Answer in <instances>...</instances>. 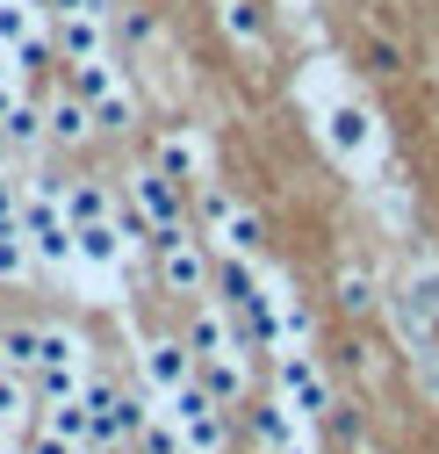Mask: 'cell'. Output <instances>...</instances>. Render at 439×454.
Returning a JSON list of instances; mask_svg holds the SVG:
<instances>
[{"label":"cell","instance_id":"cb8c5ba5","mask_svg":"<svg viewBox=\"0 0 439 454\" xmlns=\"http://www.w3.org/2000/svg\"><path fill=\"white\" fill-rule=\"evenodd\" d=\"M36 411H43V433L87 447V404H80V396H73V404H36Z\"/></svg>","mask_w":439,"mask_h":454},{"label":"cell","instance_id":"4316f807","mask_svg":"<svg viewBox=\"0 0 439 454\" xmlns=\"http://www.w3.org/2000/svg\"><path fill=\"white\" fill-rule=\"evenodd\" d=\"M43 15H116V0H43Z\"/></svg>","mask_w":439,"mask_h":454},{"label":"cell","instance_id":"3957f363","mask_svg":"<svg viewBox=\"0 0 439 454\" xmlns=\"http://www.w3.org/2000/svg\"><path fill=\"white\" fill-rule=\"evenodd\" d=\"M195 231L209 239V253H259V209L252 202H238L231 188H195Z\"/></svg>","mask_w":439,"mask_h":454},{"label":"cell","instance_id":"8fae6325","mask_svg":"<svg viewBox=\"0 0 439 454\" xmlns=\"http://www.w3.org/2000/svg\"><path fill=\"white\" fill-rule=\"evenodd\" d=\"M50 51L65 66H87V59H108L116 36H108V15H50Z\"/></svg>","mask_w":439,"mask_h":454},{"label":"cell","instance_id":"7c38bea8","mask_svg":"<svg viewBox=\"0 0 439 454\" xmlns=\"http://www.w3.org/2000/svg\"><path fill=\"white\" fill-rule=\"evenodd\" d=\"M123 260H130V253H123V231H116V216H108V223H80V231H73V267L101 274L108 289H116Z\"/></svg>","mask_w":439,"mask_h":454},{"label":"cell","instance_id":"4dcf8cb0","mask_svg":"<svg viewBox=\"0 0 439 454\" xmlns=\"http://www.w3.org/2000/svg\"><path fill=\"white\" fill-rule=\"evenodd\" d=\"M273 454H317V440H310V433H296L289 447H273Z\"/></svg>","mask_w":439,"mask_h":454},{"label":"cell","instance_id":"484cf974","mask_svg":"<svg viewBox=\"0 0 439 454\" xmlns=\"http://www.w3.org/2000/svg\"><path fill=\"white\" fill-rule=\"evenodd\" d=\"M108 22H123V43H130V51H151V43H158V22H151V8H116Z\"/></svg>","mask_w":439,"mask_h":454},{"label":"cell","instance_id":"f546056e","mask_svg":"<svg viewBox=\"0 0 439 454\" xmlns=\"http://www.w3.org/2000/svg\"><path fill=\"white\" fill-rule=\"evenodd\" d=\"M266 8H281V15H296V22H310V0H266Z\"/></svg>","mask_w":439,"mask_h":454},{"label":"cell","instance_id":"30bf717a","mask_svg":"<svg viewBox=\"0 0 439 454\" xmlns=\"http://www.w3.org/2000/svg\"><path fill=\"white\" fill-rule=\"evenodd\" d=\"M259 289H266V267H259V253H209V303L245 310Z\"/></svg>","mask_w":439,"mask_h":454},{"label":"cell","instance_id":"d6a6232c","mask_svg":"<svg viewBox=\"0 0 439 454\" xmlns=\"http://www.w3.org/2000/svg\"><path fill=\"white\" fill-rule=\"evenodd\" d=\"M0 368H8V354H0Z\"/></svg>","mask_w":439,"mask_h":454},{"label":"cell","instance_id":"e0dca14e","mask_svg":"<svg viewBox=\"0 0 439 454\" xmlns=\"http://www.w3.org/2000/svg\"><path fill=\"white\" fill-rule=\"evenodd\" d=\"M0 145L22 152V159H36V166L50 159V145H43V101H36V94H22L8 116H0Z\"/></svg>","mask_w":439,"mask_h":454},{"label":"cell","instance_id":"f1b7e54d","mask_svg":"<svg viewBox=\"0 0 439 454\" xmlns=\"http://www.w3.org/2000/svg\"><path fill=\"white\" fill-rule=\"evenodd\" d=\"M29 454H80V447H73V440H58V433H43V426H36V440H29Z\"/></svg>","mask_w":439,"mask_h":454},{"label":"cell","instance_id":"277c9868","mask_svg":"<svg viewBox=\"0 0 439 454\" xmlns=\"http://www.w3.org/2000/svg\"><path fill=\"white\" fill-rule=\"evenodd\" d=\"M151 166L166 174L173 188H209L216 181V137L202 130V123H166L158 130V145H151Z\"/></svg>","mask_w":439,"mask_h":454},{"label":"cell","instance_id":"2e32d148","mask_svg":"<svg viewBox=\"0 0 439 454\" xmlns=\"http://www.w3.org/2000/svg\"><path fill=\"white\" fill-rule=\"evenodd\" d=\"M36 368H94V347L80 325H58V317H36Z\"/></svg>","mask_w":439,"mask_h":454},{"label":"cell","instance_id":"ba28073f","mask_svg":"<svg viewBox=\"0 0 439 454\" xmlns=\"http://www.w3.org/2000/svg\"><path fill=\"white\" fill-rule=\"evenodd\" d=\"M195 382V354H188V339H144L137 347V389L144 396H173Z\"/></svg>","mask_w":439,"mask_h":454},{"label":"cell","instance_id":"5bb4252c","mask_svg":"<svg viewBox=\"0 0 439 454\" xmlns=\"http://www.w3.org/2000/svg\"><path fill=\"white\" fill-rule=\"evenodd\" d=\"M58 209H65L73 231H80V223H108V216H116V181L65 174V181H58Z\"/></svg>","mask_w":439,"mask_h":454},{"label":"cell","instance_id":"7402d4cb","mask_svg":"<svg viewBox=\"0 0 439 454\" xmlns=\"http://www.w3.org/2000/svg\"><path fill=\"white\" fill-rule=\"evenodd\" d=\"M0 354H8V368H15V375H36V317L0 325Z\"/></svg>","mask_w":439,"mask_h":454},{"label":"cell","instance_id":"44dd1931","mask_svg":"<svg viewBox=\"0 0 439 454\" xmlns=\"http://www.w3.org/2000/svg\"><path fill=\"white\" fill-rule=\"evenodd\" d=\"M36 274V253L22 239V223H0V281H29Z\"/></svg>","mask_w":439,"mask_h":454},{"label":"cell","instance_id":"1f68e13d","mask_svg":"<svg viewBox=\"0 0 439 454\" xmlns=\"http://www.w3.org/2000/svg\"><path fill=\"white\" fill-rule=\"evenodd\" d=\"M80 454H130V447H80Z\"/></svg>","mask_w":439,"mask_h":454},{"label":"cell","instance_id":"d6986e66","mask_svg":"<svg viewBox=\"0 0 439 454\" xmlns=\"http://www.w3.org/2000/svg\"><path fill=\"white\" fill-rule=\"evenodd\" d=\"M87 108H94V130H101V137H130V130H137V116H144V108H137V87H130V80H116L108 94H94Z\"/></svg>","mask_w":439,"mask_h":454},{"label":"cell","instance_id":"603a6c76","mask_svg":"<svg viewBox=\"0 0 439 454\" xmlns=\"http://www.w3.org/2000/svg\"><path fill=\"white\" fill-rule=\"evenodd\" d=\"M29 411H36V389H29V375L0 368V426H22Z\"/></svg>","mask_w":439,"mask_h":454},{"label":"cell","instance_id":"9c48e42d","mask_svg":"<svg viewBox=\"0 0 439 454\" xmlns=\"http://www.w3.org/2000/svg\"><path fill=\"white\" fill-rule=\"evenodd\" d=\"M101 130H94V108L73 94V87H50L43 94V145L50 152H87Z\"/></svg>","mask_w":439,"mask_h":454},{"label":"cell","instance_id":"ffe728a7","mask_svg":"<svg viewBox=\"0 0 439 454\" xmlns=\"http://www.w3.org/2000/svg\"><path fill=\"white\" fill-rule=\"evenodd\" d=\"M266 289H273V310H281V339L289 347H310V332H317V317L296 303V289H289V274H266Z\"/></svg>","mask_w":439,"mask_h":454},{"label":"cell","instance_id":"52a82bcc","mask_svg":"<svg viewBox=\"0 0 439 454\" xmlns=\"http://www.w3.org/2000/svg\"><path fill=\"white\" fill-rule=\"evenodd\" d=\"M116 195L151 223V231H173V223H188V188H173L151 159H144V166H130V174L116 181Z\"/></svg>","mask_w":439,"mask_h":454},{"label":"cell","instance_id":"d4e9b609","mask_svg":"<svg viewBox=\"0 0 439 454\" xmlns=\"http://www.w3.org/2000/svg\"><path fill=\"white\" fill-rule=\"evenodd\" d=\"M339 310H374V274L367 267H339Z\"/></svg>","mask_w":439,"mask_h":454},{"label":"cell","instance_id":"5b68a950","mask_svg":"<svg viewBox=\"0 0 439 454\" xmlns=\"http://www.w3.org/2000/svg\"><path fill=\"white\" fill-rule=\"evenodd\" d=\"M397 317H404V332H411L418 361L439 375V267H432V260H418V267L404 274V289H397Z\"/></svg>","mask_w":439,"mask_h":454},{"label":"cell","instance_id":"7a4b0ae2","mask_svg":"<svg viewBox=\"0 0 439 454\" xmlns=\"http://www.w3.org/2000/svg\"><path fill=\"white\" fill-rule=\"evenodd\" d=\"M151 274H158V296L202 303V296H209V239L195 231V223L151 231Z\"/></svg>","mask_w":439,"mask_h":454},{"label":"cell","instance_id":"ac0fdd59","mask_svg":"<svg viewBox=\"0 0 439 454\" xmlns=\"http://www.w3.org/2000/svg\"><path fill=\"white\" fill-rule=\"evenodd\" d=\"M245 426H252V447H259V454H273V447H289V440L303 433V411H289V404H281V396H273V389H266V396H259V404L245 411Z\"/></svg>","mask_w":439,"mask_h":454},{"label":"cell","instance_id":"8992f818","mask_svg":"<svg viewBox=\"0 0 439 454\" xmlns=\"http://www.w3.org/2000/svg\"><path fill=\"white\" fill-rule=\"evenodd\" d=\"M273 396H281L289 411H303V419H332V382H324L310 347H281L273 354Z\"/></svg>","mask_w":439,"mask_h":454},{"label":"cell","instance_id":"4fadbf2b","mask_svg":"<svg viewBox=\"0 0 439 454\" xmlns=\"http://www.w3.org/2000/svg\"><path fill=\"white\" fill-rule=\"evenodd\" d=\"M195 382L216 396V404H245V396H252V354L245 347H231V354H209V361H195Z\"/></svg>","mask_w":439,"mask_h":454},{"label":"cell","instance_id":"9a60e30c","mask_svg":"<svg viewBox=\"0 0 439 454\" xmlns=\"http://www.w3.org/2000/svg\"><path fill=\"white\" fill-rule=\"evenodd\" d=\"M216 29H224L231 51H266L273 8H266V0H216Z\"/></svg>","mask_w":439,"mask_h":454},{"label":"cell","instance_id":"83f0119b","mask_svg":"<svg viewBox=\"0 0 439 454\" xmlns=\"http://www.w3.org/2000/svg\"><path fill=\"white\" fill-rule=\"evenodd\" d=\"M15 216H22V181L0 166V223H15Z\"/></svg>","mask_w":439,"mask_h":454},{"label":"cell","instance_id":"6da1fadb","mask_svg":"<svg viewBox=\"0 0 439 454\" xmlns=\"http://www.w3.org/2000/svg\"><path fill=\"white\" fill-rule=\"evenodd\" d=\"M296 94L317 116V145L332 152L339 166H353V174H374L381 166V123H374V108L353 94V80L339 73V59H310Z\"/></svg>","mask_w":439,"mask_h":454}]
</instances>
